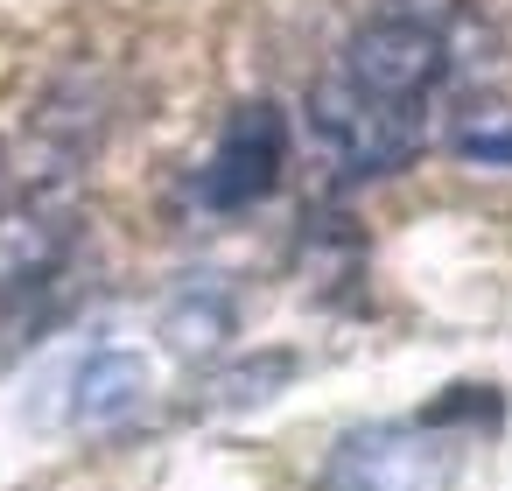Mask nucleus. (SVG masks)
<instances>
[{"label": "nucleus", "mask_w": 512, "mask_h": 491, "mask_svg": "<svg viewBox=\"0 0 512 491\" xmlns=\"http://www.w3.org/2000/svg\"><path fill=\"white\" fill-rule=\"evenodd\" d=\"M309 127L344 176H393L421 155V106L379 99V92L351 85L344 71H330L309 92Z\"/></svg>", "instance_id": "nucleus-1"}, {"label": "nucleus", "mask_w": 512, "mask_h": 491, "mask_svg": "<svg viewBox=\"0 0 512 491\" xmlns=\"http://www.w3.org/2000/svg\"><path fill=\"white\" fill-rule=\"evenodd\" d=\"M463 442L442 421H372L351 428L323 470V491H449Z\"/></svg>", "instance_id": "nucleus-2"}, {"label": "nucleus", "mask_w": 512, "mask_h": 491, "mask_svg": "<svg viewBox=\"0 0 512 491\" xmlns=\"http://www.w3.org/2000/svg\"><path fill=\"white\" fill-rule=\"evenodd\" d=\"M337 71H344L351 85L379 92V99L421 106V99L442 85L449 57H442V36H435L428 22H414V15H386V22H365V29L344 43V64H337Z\"/></svg>", "instance_id": "nucleus-3"}, {"label": "nucleus", "mask_w": 512, "mask_h": 491, "mask_svg": "<svg viewBox=\"0 0 512 491\" xmlns=\"http://www.w3.org/2000/svg\"><path fill=\"white\" fill-rule=\"evenodd\" d=\"M281 162H288V120L274 106H239L211 169H204V204L211 211H246L260 204L274 183H281Z\"/></svg>", "instance_id": "nucleus-4"}, {"label": "nucleus", "mask_w": 512, "mask_h": 491, "mask_svg": "<svg viewBox=\"0 0 512 491\" xmlns=\"http://www.w3.org/2000/svg\"><path fill=\"white\" fill-rule=\"evenodd\" d=\"M71 239H78V211L57 190L29 197V204H8V211H0V295L50 281L64 267Z\"/></svg>", "instance_id": "nucleus-5"}, {"label": "nucleus", "mask_w": 512, "mask_h": 491, "mask_svg": "<svg viewBox=\"0 0 512 491\" xmlns=\"http://www.w3.org/2000/svg\"><path fill=\"white\" fill-rule=\"evenodd\" d=\"M148 400V365L134 351H92L71 379V421L85 428H113Z\"/></svg>", "instance_id": "nucleus-6"}, {"label": "nucleus", "mask_w": 512, "mask_h": 491, "mask_svg": "<svg viewBox=\"0 0 512 491\" xmlns=\"http://www.w3.org/2000/svg\"><path fill=\"white\" fill-rule=\"evenodd\" d=\"M162 337H169L176 358H211V351L232 337V295L211 288V281L183 288V295L162 309Z\"/></svg>", "instance_id": "nucleus-7"}, {"label": "nucleus", "mask_w": 512, "mask_h": 491, "mask_svg": "<svg viewBox=\"0 0 512 491\" xmlns=\"http://www.w3.org/2000/svg\"><path fill=\"white\" fill-rule=\"evenodd\" d=\"M288 379H295V358H288V351H260V358L232 365V372L211 386V400H218V407H260V400H274V386H288Z\"/></svg>", "instance_id": "nucleus-8"}, {"label": "nucleus", "mask_w": 512, "mask_h": 491, "mask_svg": "<svg viewBox=\"0 0 512 491\" xmlns=\"http://www.w3.org/2000/svg\"><path fill=\"white\" fill-rule=\"evenodd\" d=\"M456 155L477 162V169H512V113H498V106L463 113L456 120Z\"/></svg>", "instance_id": "nucleus-9"}]
</instances>
